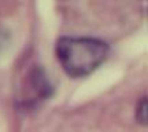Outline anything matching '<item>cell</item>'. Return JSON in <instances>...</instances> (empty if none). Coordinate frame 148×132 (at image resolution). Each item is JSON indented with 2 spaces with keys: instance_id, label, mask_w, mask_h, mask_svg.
I'll use <instances>...</instances> for the list:
<instances>
[{
  "instance_id": "1",
  "label": "cell",
  "mask_w": 148,
  "mask_h": 132,
  "mask_svg": "<svg viewBox=\"0 0 148 132\" xmlns=\"http://www.w3.org/2000/svg\"><path fill=\"white\" fill-rule=\"evenodd\" d=\"M108 44L94 37L64 36L56 44V54L65 73L71 77H84L107 59Z\"/></svg>"
},
{
  "instance_id": "2",
  "label": "cell",
  "mask_w": 148,
  "mask_h": 132,
  "mask_svg": "<svg viewBox=\"0 0 148 132\" xmlns=\"http://www.w3.org/2000/svg\"><path fill=\"white\" fill-rule=\"evenodd\" d=\"M53 87L46 73L40 66H33L26 77L25 91L21 99V105L26 109L36 106L39 102L51 96Z\"/></svg>"
},
{
  "instance_id": "3",
  "label": "cell",
  "mask_w": 148,
  "mask_h": 132,
  "mask_svg": "<svg viewBox=\"0 0 148 132\" xmlns=\"http://www.w3.org/2000/svg\"><path fill=\"white\" fill-rule=\"evenodd\" d=\"M147 102H145V98H141L140 103L137 105V109H136V117H137V121H140L141 124H145V118H147Z\"/></svg>"
},
{
  "instance_id": "4",
  "label": "cell",
  "mask_w": 148,
  "mask_h": 132,
  "mask_svg": "<svg viewBox=\"0 0 148 132\" xmlns=\"http://www.w3.org/2000/svg\"><path fill=\"white\" fill-rule=\"evenodd\" d=\"M4 43H6V35L0 30V48L3 47V44H4Z\"/></svg>"
}]
</instances>
